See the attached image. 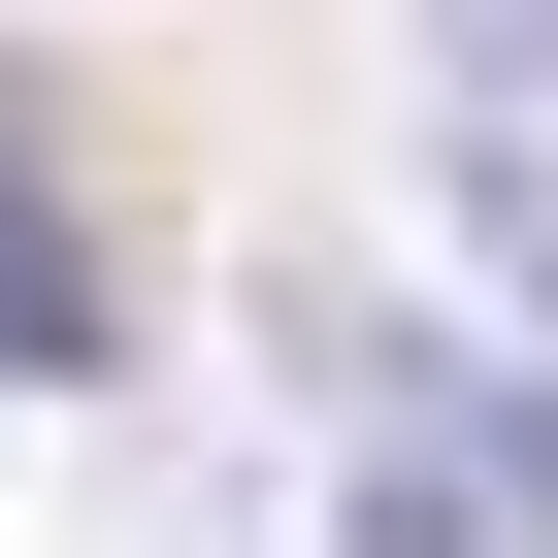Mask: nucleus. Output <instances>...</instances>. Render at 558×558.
<instances>
[{
    "mask_svg": "<svg viewBox=\"0 0 558 558\" xmlns=\"http://www.w3.org/2000/svg\"><path fill=\"white\" fill-rule=\"evenodd\" d=\"M427 34H460V99H558V0H427Z\"/></svg>",
    "mask_w": 558,
    "mask_h": 558,
    "instance_id": "f257e3e1",
    "label": "nucleus"
}]
</instances>
